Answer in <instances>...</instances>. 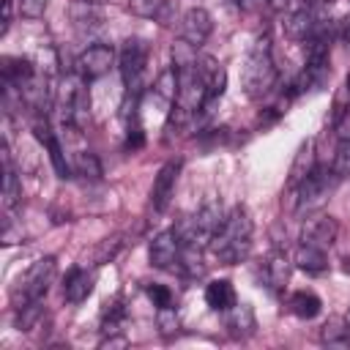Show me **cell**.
<instances>
[{
    "label": "cell",
    "instance_id": "cell-12",
    "mask_svg": "<svg viewBox=\"0 0 350 350\" xmlns=\"http://www.w3.org/2000/svg\"><path fill=\"white\" fill-rule=\"evenodd\" d=\"M178 172H180V161H167L156 180H153V189H150V208L156 213H164L172 202V194H175V183H178Z\"/></svg>",
    "mask_w": 350,
    "mask_h": 350
},
{
    "label": "cell",
    "instance_id": "cell-23",
    "mask_svg": "<svg viewBox=\"0 0 350 350\" xmlns=\"http://www.w3.org/2000/svg\"><path fill=\"white\" fill-rule=\"evenodd\" d=\"M314 167V142L312 139H306L304 145H301V150H298V156H295V161H293V167H290V180H287V186L290 189H295L306 175H309V170Z\"/></svg>",
    "mask_w": 350,
    "mask_h": 350
},
{
    "label": "cell",
    "instance_id": "cell-33",
    "mask_svg": "<svg viewBox=\"0 0 350 350\" xmlns=\"http://www.w3.org/2000/svg\"><path fill=\"white\" fill-rule=\"evenodd\" d=\"M3 8H5V14H3V30H0V33L5 36V30H8V25H11V0H5Z\"/></svg>",
    "mask_w": 350,
    "mask_h": 350
},
{
    "label": "cell",
    "instance_id": "cell-8",
    "mask_svg": "<svg viewBox=\"0 0 350 350\" xmlns=\"http://www.w3.org/2000/svg\"><path fill=\"white\" fill-rule=\"evenodd\" d=\"M180 252H183V241H180V235H178L175 227H172V230H161V232L150 241V246H148V260H150V265L159 268V271H175V265H178V260H180Z\"/></svg>",
    "mask_w": 350,
    "mask_h": 350
},
{
    "label": "cell",
    "instance_id": "cell-9",
    "mask_svg": "<svg viewBox=\"0 0 350 350\" xmlns=\"http://www.w3.org/2000/svg\"><path fill=\"white\" fill-rule=\"evenodd\" d=\"M115 63V49L109 44H90L79 57H77V74L85 82L101 79Z\"/></svg>",
    "mask_w": 350,
    "mask_h": 350
},
{
    "label": "cell",
    "instance_id": "cell-15",
    "mask_svg": "<svg viewBox=\"0 0 350 350\" xmlns=\"http://www.w3.org/2000/svg\"><path fill=\"white\" fill-rule=\"evenodd\" d=\"M205 304L213 309V312H230L235 304H238V295H235V287L230 279H213L205 284Z\"/></svg>",
    "mask_w": 350,
    "mask_h": 350
},
{
    "label": "cell",
    "instance_id": "cell-6",
    "mask_svg": "<svg viewBox=\"0 0 350 350\" xmlns=\"http://www.w3.org/2000/svg\"><path fill=\"white\" fill-rule=\"evenodd\" d=\"M55 273H57L55 257H38V260L19 276L16 290H14V304H16V306L38 304V301L46 295V290H49Z\"/></svg>",
    "mask_w": 350,
    "mask_h": 350
},
{
    "label": "cell",
    "instance_id": "cell-24",
    "mask_svg": "<svg viewBox=\"0 0 350 350\" xmlns=\"http://www.w3.org/2000/svg\"><path fill=\"white\" fill-rule=\"evenodd\" d=\"M320 339L331 347H350V323H345V320L325 323L320 331Z\"/></svg>",
    "mask_w": 350,
    "mask_h": 350
},
{
    "label": "cell",
    "instance_id": "cell-10",
    "mask_svg": "<svg viewBox=\"0 0 350 350\" xmlns=\"http://www.w3.org/2000/svg\"><path fill=\"white\" fill-rule=\"evenodd\" d=\"M211 30H213V19H211V14L205 11V8H189L183 16H180V41H186L189 46H194V49H200L205 41H208V36H211Z\"/></svg>",
    "mask_w": 350,
    "mask_h": 350
},
{
    "label": "cell",
    "instance_id": "cell-18",
    "mask_svg": "<svg viewBox=\"0 0 350 350\" xmlns=\"http://www.w3.org/2000/svg\"><path fill=\"white\" fill-rule=\"evenodd\" d=\"M224 314H227V328H230L232 336H249V334H254L257 323H254V312H252L249 304H235Z\"/></svg>",
    "mask_w": 350,
    "mask_h": 350
},
{
    "label": "cell",
    "instance_id": "cell-30",
    "mask_svg": "<svg viewBox=\"0 0 350 350\" xmlns=\"http://www.w3.org/2000/svg\"><path fill=\"white\" fill-rule=\"evenodd\" d=\"M148 298L153 301L156 309H164V306H172V290L167 284H148Z\"/></svg>",
    "mask_w": 350,
    "mask_h": 350
},
{
    "label": "cell",
    "instance_id": "cell-13",
    "mask_svg": "<svg viewBox=\"0 0 350 350\" xmlns=\"http://www.w3.org/2000/svg\"><path fill=\"white\" fill-rule=\"evenodd\" d=\"M33 134H36V139L46 148L55 172H57L60 178H68V175H71V167H68V161H66V153H63V148H60V142H57V137H55V131H52L46 115H44V118L38 115V118L33 120Z\"/></svg>",
    "mask_w": 350,
    "mask_h": 350
},
{
    "label": "cell",
    "instance_id": "cell-17",
    "mask_svg": "<svg viewBox=\"0 0 350 350\" xmlns=\"http://www.w3.org/2000/svg\"><path fill=\"white\" fill-rule=\"evenodd\" d=\"M19 197H22V189H19V180H16V172H14V164H11V153H8V145H5L3 148V208L14 211L19 205Z\"/></svg>",
    "mask_w": 350,
    "mask_h": 350
},
{
    "label": "cell",
    "instance_id": "cell-29",
    "mask_svg": "<svg viewBox=\"0 0 350 350\" xmlns=\"http://www.w3.org/2000/svg\"><path fill=\"white\" fill-rule=\"evenodd\" d=\"M167 0H129V11L134 16H142V19H150V16H159L161 8H164Z\"/></svg>",
    "mask_w": 350,
    "mask_h": 350
},
{
    "label": "cell",
    "instance_id": "cell-28",
    "mask_svg": "<svg viewBox=\"0 0 350 350\" xmlns=\"http://www.w3.org/2000/svg\"><path fill=\"white\" fill-rule=\"evenodd\" d=\"M123 320H126V306L118 301V304L107 306V312H104V323H101V331H104V334H115V331H120Z\"/></svg>",
    "mask_w": 350,
    "mask_h": 350
},
{
    "label": "cell",
    "instance_id": "cell-32",
    "mask_svg": "<svg viewBox=\"0 0 350 350\" xmlns=\"http://www.w3.org/2000/svg\"><path fill=\"white\" fill-rule=\"evenodd\" d=\"M159 328H161V334H172V331H178V312H175V306H164V309H159Z\"/></svg>",
    "mask_w": 350,
    "mask_h": 350
},
{
    "label": "cell",
    "instance_id": "cell-19",
    "mask_svg": "<svg viewBox=\"0 0 350 350\" xmlns=\"http://www.w3.org/2000/svg\"><path fill=\"white\" fill-rule=\"evenodd\" d=\"M290 279V260L284 252H273L265 262V282L271 290H284Z\"/></svg>",
    "mask_w": 350,
    "mask_h": 350
},
{
    "label": "cell",
    "instance_id": "cell-36",
    "mask_svg": "<svg viewBox=\"0 0 350 350\" xmlns=\"http://www.w3.org/2000/svg\"><path fill=\"white\" fill-rule=\"evenodd\" d=\"M342 36H345V41H350V25L345 27V33H342Z\"/></svg>",
    "mask_w": 350,
    "mask_h": 350
},
{
    "label": "cell",
    "instance_id": "cell-25",
    "mask_svg": "<svg viewBox=\"0 0 350 350\" xmlns=\"http://www.w3.org/2000/svg\"><path fill=\"white\" fill-rule=\"evenodd\" d=\"M71 170H74L77 175H82V178H90V180H98V178H101V164H98V159H96L90 150L74 153Z\"/></svg>",
    "mask_w": 350,
    "mask_h": 350
},
{
    "label": "cell",
    "instance_id": "cell-20",
    "mask_svg": "<svg viewBox=\"0 0 350 350\" xmlns=\"http://www.w3.org/2000/svg\"><path fill=\"white\" fill-rule=\"evenodd\" d=\"M287 306H290V312H293L295 317H301V320H312V317L320 314L323 301H320L312 290H298V293H293V295L287 298Z\"/></svg>",
    "mask_w": 350,
    "mask_h": 350
},
{
    "label": "cell",
    "instance_id": "cell-21",
    "mask_svg": "<svg viewBox=\"0 0 350 350\" xmlns=\"http://www.w3.org/2000/svg\"><path fill=\"white\" fill-rule=\"evenodd\" d=\"M295 265L306 273H323L328 268V260H325V249H317V246H309V243H298V252H295Z\"/></svg>",
    "mask_w": 350,
    "mask_h": 350
},
{
    "label": "cell",
    "instance_id": "cell-2",
    "mask_svg": "<svg viewBox=\"0 0 350 350\" xmlns=\"http://www.w3.org/2000/svg\"><path fill=\"white\" fill-rule=\"evenodd\" d=\"M241 82L249 98H265L276 88V66H273V49H271V36L260 33L243 60Z\"/></svg>",
    "mask_w": 350,
    "mask_h": 350
},
{
    "label": "cell",
    "instance_id": "cell-27",
    "mask_svg": "<svg viewBox=\"0 0 350 350\" xmlns=\"http://www.w3.org/2000/svg\"><path fill=\"white\" fill-rule=\"evenodd\" d=\"M331 167H334V172L339 175V180L350 175V134H342V137H339L336 156H334V164H331Z\"/></svg>",
    "mask_w": 350,
    "mask_h": 350
},
{
    "label": "cell",
    "instance_id": "cell-4",
    "mask_svg": "<svg viewBox=\"0 0 350 350\" xmlns=\"http://www.w3.org/2000/svg\"><path fill=\"white\" fill-rule=\"evenodd\" d=\"M224 219H227V213H224L221 202H219V200H208L194 216H186V219L175 227V232L180 235L183 246L205 249V246H211L213 235L221 230Z\"/></svg>",
    "mask_w": 350,
    "mask_h": 350
},
{
    "label": "cell",
    "instance_id": "cell-3",
    "mask_svg": "<svg viewBox=\"0 0 350 350\" xmlns=\"http://www.w3.org/2000/svg\"><path fill=\"white\" fill-rule=\"evenodd\" d=\"M85 79L79 74H66L60 82H57V93H55V109H57V118L63 123V129H71V131H79L88 120V112H90V98H88V90H85Z\"/></svg>",
    "mask_w": 350,
    "mask_h": 350
},
{
    "label": "cell",
    "instance_id": "cell-34",
    "mask_svg": "<svg viewBox=\"0 0 350 350\" xmlns=\"http://www.w3.org/2000/svg\"><path fill=\"white\" fill-rule=\"evenodd\" d=\"M238 5H241V8H246V11H252V8L265 5V0H238Z\"/></svg>",
    "mask_w": 350,
    "mask_h": 350
},
{
    "label": "cell",
    "instance_id": "cell-26",
    "mask_svg": "<svg viewBox=\"0 0 350 350\" xmlns=\"http://www.w3.org/2000/svg\"><path fill=\"white\" fill-rule=\"evenodd\" d=\"M123 235H112V238H104L98 246H96V252H93V265H104V262H109V260H115L118 257V252L123 249Z\"/></svg>",
    "mask_w": 350,
    "mask_h": 350
},
{
    "label": "cell",
    "instance_id": "cell-31",
    "mask_svg": "<svg viewBox=\"0 0 350 350\" xmlns=\"http://www.w3.org/2000/svg\"><path fill=\"white\" fill-rule=\"evenodd\" d=\"M46 3L49 0H19V14L25 19H38V16H44Z\"/></svg>",
    "mask_w": 350,
    "mask_h": 350
},
{
    "label": "cell",
    "instance_id": "cell-7",
    "mask_svg": "<svg viewBox=\"0 0 350 350\" xmlns=\"http://www.w3.org/2000/svg\"><path fill=\"white\" fill-rule=\"evenodd\" d=\"M118 66H120V77H123V85H126V96H139L142 98V93H145L142 77H145V66H148V44L142 38L123 41Z\"/></svg>",
    "mask_w": 350,
    "mask_h": 350
},
{
    "label": "cell",
    "instance_id": "cell-16",
    "mask_svg": "<svg viewBox=\"0 0 350 350\" xmlns=\"http://www.w3.org/2000/svg\"><path fill=\"white\" fill-rule=\"evenodd\" d=\"M317 27H320V25H317L314 8H312L309 3H306V5H301L298 11H293V14H290V19L284 22V33H287L290 38H295V41H306Z\"/></svg>",
    "mask_w": 350,
    "mask_h": 350
},
{
    "label": "cell",
    "instance_id": "cell-1",
    "mask_svg": "<svg viewBox=\"0 0 350 350\" xmlns=\"http://www.w3.org/2000/svg\"><path fill=\"white\" fill-rule=\"evenodd\" d=\"M252 232H254V224H252L249 211H246L243 205H235V208L227 213L221 230L213 235V241H211L208 249L213 252V257H216L219 262L235 265V262L246 260V254H249V249H252Z\"/></svg>",
    "mask_w": 350,
    "mask_h": 350
},
{
    "label": "cell",
    "instance_id": "cell-11",
    "mask_svg": "<svg viewBox=\"0 0 350 350\" xmlns=\"http://www.w3.org/2000/svg\"><path fill=\"white\" fill-rule=\"evenodd\" d=\"M336 232H339V227H336V219L334 216H312V219L304 221L298 241L328 252L334 246V241H336Z\"/></svg>",
    "mask_w": 350,
    "mask_h": 350
},
{
    "label": "cell",
    "instance_id": "cell-14",
    "mask_svg": "<svg viewBox=\"0 0 350 350\" xmlns=\"http://www.w3.org/2000/svg\"><path fill=\"white\" fill-rule=\"evenodd\" d=\"M93 293V273H88L85 268H71L63 279V298L68 304H82L88 295Z\"/></svg>",
    "mask_w": 350,
    "mask_h": 350
},
{
    "label": "cell",
    "instance_id": "cell-5",
    "mask_svg": "<svg viewBox=\"0 0 350 350\" xmlns=\"http://www.w3.org/2000/svg\"><path fill=\"white\" fill-rule=\"evenodd\" d=\"M339 175L334 172V167L328 164H314L309 170V175L293 189L295 191V211L304 213V211H314L325 202V197L334 191Z\"/></svg>",
    "mask_w": 350,
    "mask_h": 350
},
{
    "label": "cell",
    "instance_id": "cell-22",
    "mask_svg": "<svg viewBox=\"0 0 350 350\" xmlns=\"http://www.w3.org/2000/svg\"><path fill=\"white\" fill-rule=\"evenodd\" d=\"M153 98H156L161 107H167V109L175 104V98H178V74H175L172 66L159 74V79H156V85H153Z\"/></svg>",
    "mask_w": 350,
    "mask_h": 350
},
{
    "label": "cell",
    "instance_id": "cell-35",
    "mask_svg": "<svg viewBox=\"0 0 350 350\" xmlns=\"http://www.w3.org/2000/svg\"><path fill=\"white\" fill-rule=\"evenodd\" d=\"M287 3H290V0H265V5H268L271 11H282Z\"/></svg>",
    "mask_w": 350,
    "mask_h": 350
}]
</instances>
